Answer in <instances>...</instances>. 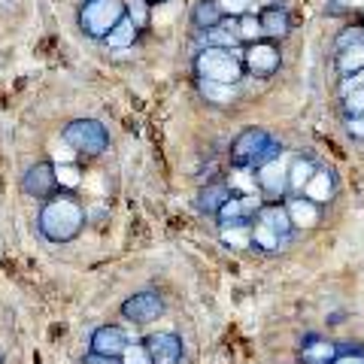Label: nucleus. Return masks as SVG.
<instances>
[{"instance_id": "obj_12", "label": "nucleus", "mask_w": 364, "mask_h": 364, "mask_svg": "<svg viewBox=\"0 0 364 364\" xmlns=\"http://www.w3.org/2000/svg\"><path fill=\"white\" fill-rule=\"evenodd\" d=\"M131 343L134 340L122 325H97L88 337V349L97 352V355H109V358H122Z\"/></svg>"}, {"instance_id": "obj_13", "label": "nucleus", "mask_w": 364, "mask_h": 364, "mask_svg": "<svg viewBox=\"0 0 364 364\" xmlns=\"http://www.w3.org/2000/svg\"><path fill=\"white\" fill-rule=\"evenodd\" d=\"M143 343L149 349L155 364H179L186 358V343H182V337L173 331H155L149 337H143Z\"/></svg>"}, {"instance_id": "obj_8", "label": "nucleus", "mask_w": 364, "mask_h": 364, "mask_svg": "<svg viewBox=\"0 0 364 364\" xmlns=\"http://www.w3.org/2000/svg\"><path fill=\"white\" fill-rule=\"evenodd\" d=\"M364 352L358 343H343V340H331V337H318V334H306L301 340L298 358L301 364H334L340 355H355Z\"/></svg>"}, {"instance_id": "obj_25", "label": "nucleus", "mask_w": 364, "mask_h": 364, "mask_svg": "<svg viewBox=\"0 0 364 364\" xmlns=\"http://www.w3.org/2000/svg\"><path fill=\"white\" fill-rule=\"evenodd\" d=\"M219 237H222V243H225L228 249H252V225L222 228Z\"/></svg>"}, {"instance_id": "obj_36", "label": "nucleus", "mask_w": 364, "mask_h": 364, "mask_svg": "<svg viewBox=\"0 0 364 364\" xmlns=\"http://www.w3.org/2000/svg\"><path fill=\"white\" fill-rule=\"evenodd\" d=\"M255 4V13H261V9H270V6H286L282 0H252Z\"/></svg>"}, {"instance_id": "obj_39", "label": "nucleus", "mask_w": 364, "mask_h": 364, "mask_svg": "<svg viewBox=\"0 0 364 364\" xmlns=\"http://www.w3.org/2000/svg\"><path fill=\"white\" fill-rule=\"evenodd\" d=\"M361 119H364V116H361Z\"/></svg>"}, {"instance_id": "obj_2", "label": "nucleus", "mask_w": 364, "mask_h": 364, "mask_svg": "<svg viewBox=\"0 0 364 364\" xmlns=\"http://www.w3.org/2000/svg\"><path fill=\"white\" fill-rule=\"evenodd\" d=\"M286 146H282L277 136L267 128H243L240 134L231 140V149H228V161L234 170H255L261 164L273 161V158H282Z\"/></svg>"}, {"instance_id": "obj_11", "label": "nucleus", "mask_w": 364, "mask_h": 364, "mask_svg": "<svg viewBox=\"0 0 364 364\" xmlns=\"http://www.w3.org/2000/svg\"><path fill=\"white\" fill-rule=\"evenodd\" d=\"M234 195H237V188L231 186V179H225V176L210 179L207 186L198 188V195H195V210H198L200 215H207V219H215V215H219V210H222Z\"/></svg>"}, {"instance_id": "obj_15", "label": "nucleus", "mask_w": 364, "mask_h": 364, "mask_svg": "<svg viewBox=\"0 0 364 364\" xmlns=\"http://www.w3.org/2000/svg\"><path fill=\"white\" fill-rule=\"evenodd\" d=\"M258 222L267 225L270 231H277L286 243H291L294 237H298V231H294V225L289 219V210H286V203L282 200H264V207H261V213H258Z\"/></svg>"}, {"instance_id": "obj_9", "label": "nucleus", "mask_w": 364, "mask_h": 364, "mask_svg": "<svg viewBox=\"0 0 364 364\" xmlns=\"http://www.w3.org/2000/svg\"><path fill=\"white\" fill-rule=\"evenodd\" d=\"M240 58L246 67V76L270 79V76H277L282 67V49H279V43H273V40H258L252 46H243Z\"/></svg>"}, {"instance_id": "obj_17", "label": "nucleus", "mask_w": 364, "mask_h": 364, "mask_svg": "<svg viewBox=\"0 0 364 364\" xmlns=\"http://www.w3.org/2000/svg\"><path fill=\"white\" fill-rule=\"evenodd\" d=\"M337 191H340V179H337V173L331 167H318V173L310 179V186L304 188V198H310V200H316L318 207H328L334 198H337Z\"/></svg>"}, {"instance_id": "obj_28", "label": "nucleus", "mask_w": 364, "mask_h": 364, "mask_svg": "<svg viewBox=\"0 0 364 364\" xmlns=\"http://www.w3.org/2000/svg\"><path fill=\"white\" fill-rule=\"evenodd\" d=\"M122 364H155V361H152V355H149V349H146V343L140 340V343H131L128 349H124Z\"/></svg>"}, {"instance_id": "obj_31", "label": "nucleus", "mask_w": 364, "mask_h": 364, "mask_svg": "<svg viewBox=\"0 0 364 364\" xmlns=\"http://www.w3.org/2000/svg\"><path fill=\"white\" fill-rule=\"evenodd\" d=\"M149 9H152V6H146L143 0H128V16H131L140 28L149 25Z\"/></svg>"}, {"instance_id": "obj_4", "label": "nucleus", "mask_w": 364, "mask_h": 364, "mask_svg": "<svg viewBox=\"0 0 364 364\" xmlns=\"http://www.w3.org/2000/svg\"><path fill=\"white\" fill-rule=\"evenodd\" d=\"M191 73L195 79H210V82L225 85H240L246 76L243 58L231 49H215V46H203L191 58Z\"/></svg>"}, {"instance_id": "obj_10", "label": "nucleus", "mask_w": 364, "mask_h": 364, "mask_svg": "<svg viewBox=\"0 0 364 364\" xmlns=\"http://www.w3.org/2000/svg\"><path fill=\"white\" fill-rule=\"evenodd\" d=\"M255 188L264 195V200H286L289 198V164H282V158L261 164L252 170Z\"/></svg>"}, {"instance_id": "obj_18", "label": "nucleus", "mask_w": 364, "mask_h": 364, "mask_svg": "<svg viewBox=\"0 0 364 364\" xmlns=\"http://www.w3.org/2000/svg\"><path fill=\"white\" fill-rule=\"evenodd\" d=\"M222 21H225V13L219 0H195L188 9V25L195 28V33H207L213 28H219Z\"/></svg>"}, {"instance_id": "obj_23", "label": "nucleus", "mask_w": 364, "mask_h": 364, "mask_svg": "<svg viewBox=\"0 0 364 364\" xmlns=\"http://www.w3.org/2000/svg\"><path fill=\"white\" fill-rule=\"evenodd\" d=\"M234 31H237V40L240 46H252L258 40H264V31H261V21H258V13H246L234 21Z\"/></svg>"}, {"instance_id": "obj_33", "label": "nucleus", "mask_w": 364, "mask_h": 364, "mask_svg": "<svg viewBox=\"0 0 364 364\" xmlns=\"http://www.w3.org/2000/svg\"><path fill=\"white\" fill-rule=\"evenodd\" d=\"M346 131L364 143V119L361 116H346Z\"/></svg>"}, {"instance_id": "obj_30", "label": "nucleus", "mask_w": 364, "mask_h": 364, "mask_svg": "<svg viewBox=\"0 0 364 364\" xmlns=\"http://www.w3.org/2000/svg\"><path fill=\"white\" fill-rule=\"evenodd\" d=\"M219 6H222V13L225 18H240L246 13H252V0H219Z\"/></svg>"}, {"instance_id": "obj_27", "label": "nucleus", "mask_w": 364, "mask_h": 364, "mask_svg": "<svg viewBox=\"0 0 364 364\" xmlns=\"http://www.w3.org/2000/svg\"><path fill=\"white\" fill-rule=\"evenodd\" d=\"M361 9H364V0H328V4H325V16L346 18L352 13H361Z\"/></svg>"}, {"instance_id": "obj_24", "label": "nucleus", "mask_w": 364, "mask_h": 364, "mask_svg": "<svg viewBox=\"0 0 364 364\" xmlns=\"http://www.w3.org/2000/svg\"><path fill=\"white\" fill-rule=\"evenodd\" d=\"M334 67H337L340 79H346V76H352V73H358L361 67H364V46H355V49H346V52L334 55Z\"/></svg>"}, {"instance_id": "obj_19", "label": "nucleus", "mask_w": 364, "mask_h": 364, "mask_svg": "<svg viewBox=\"0 0 364 364\" xmlns=\"http://www.w3.org/2000/svg\"><path fill=\"white\" fill-rule=\"evenodd\" d=\"M261 21V31H264V40L273 43H282L291 33V16L286 6H270V9H261L258 13Z\"/></svg>"}, {"instance_id": "obj_26", "label": "nucleus", "mask_w": 364, "mask_h": 364, "mask_svg": "<svg viewBox=\"0 0 364 364\" xmlns=\"http://www.w3.org/2000/svg\"><path fill=\"white\" fill-rule=\"evenodd\" d=\"M355 46H364V25H343L334 37V55L355 49Z\"/></svg>"}, {"instance_id": "obj_6", "label": "nucleus", "mask_w": 364, "mask_h": 364, "mask_svg": "<svg viewBox=\"0 0 364 364\" xmlns=\"http://www.w3.org/2000/svg\"><path fill=\"white\" fill-rule=\"evenodd\" d=\"M18 186H21V191H25L28 198L40 200V203H46L49 198H55V195H61V191H64L58 164L46 161V158H43V161H33L25 173H21Z\"/></svg>"}, {"instance_id": "obj_3", "label": "nucleus", "mask_w": 364, "mask_h": 364, "mask_svg": "<svg viewBox=\"0 0 364 364\" xmlns=\"http://www.w3.org/2000/svg\"><path fill=\"white\" fill-rule=\"evenodd\" d=\"M122 18H128V0H82L76 9L79 33L95 43H104Z\"/></svg>"}, {"instance_id": "obj_32", "label": "nucleus", "mask_w": 364, "mask_h": 364, "mask_svg": "<svg viewBox=\"0 0 364 364\" xmlns=\"http://www.w3.org/2000/svg\"><path fill=\"white\" fill-rule=\"evenodd\" d=\"M355 88H364V67L358 73H352V76H346V79H340V91H355Z\"/></svg>"}, {"instance_id": "obj_5", "label": "nucleus", "mask_w": 364, "mask_h": 364, "mask_svg": "<svg viewBox=\"0 0 364 364\" xmlns=\"http://www.w3.org/2000/svg\"><path fill=\"white\" fill-rule=\"evenodd\" d=\"M61 140L82 158H100L109 149V131L97 119H73L61 128Z\"/></svg>"}, {"instance_id": "obj_7", "label": "nucleus", "mask_w": 364, "mask_h": 364, "mask_svg": "<svg viewBox=\"0 0 364 364\" xmlns=\"http://www.w3.org/2000/svg\"><path fill=\"white\" fill-rule=\"evenodd\" d=\"M164 310H167V304H164L158 289H140V291L128 294V298L119 304L122 318L131 322V325H152L164 316Z\"/></svg>"}, {"instance_id": "obj_38", "label": "nucleus", "mask_w": 364, "mask_h": 364, "mask_svg": "<svg viewBox=\"0 0 364 364\" xmlns=\"http://www.w3.org/2000/svg\"><path fill=\"white\" fill-rule=\"evenodd\" d=\"M0 364H4V355H0Z\"/></svg>"}, {"instance_id": "obj_35", "label": "nucleus", "mask_w": 364, "mask_h": 364, "mask_svg": "<svg viewBox=\"0 0 364 364\" xmlns=\"http://www.w3.org/2000/svg\"><path fill=\"white\" fill-rule=\"evenodd\" d=\"M334 364H364V352H355V355H340Z\"/></svg>"}, {"instance_id": "obj_16", "label": "nucleus", "mask_w": 364, "mask_h": 364, "mask_svg": "<svg viewBox=\"0 0 364 364\" xmlns=\"http://www.w3.org/2000/svg\"><path fill=\"white\" fill-rule=\"evenodd\" d=\"M318 167H322V161H318L316 155H310V152L294 155L289 164V195H304V188L310 186V179L318 173Z\"/></svg>"}, {"instance_id": "obj_14", "label": "nucleus", "mask_w": 364, "mask_h": 364, "mask_svg": "<svg viewBox=\"0 0 364 364\" xmlns=\"http://www.w3.org/2000/svg\"><path fill=\"white\" fill-rule=\"evenodd\" d=\"M286 210H289V219H291V225H294V231H313V228L322 222V210L325 207H318L316 200H310V198H304V195H289L286 200Z\"/></svg>"}, {"instance_id": "obj_1", "label": "nucleus", "mask_w": 364, "mask_h": 364, "mask_svg": "<svg viewBox=\"0 0 364 364\" xmlns=\"http://www.w3.org/2000/svg\"><path fill=\"white\" fill-rule=\"evenodd\" d=\"M85 225H88L85 203L70 188H64L61 195L40 203V210H37V234L46 243H55V246L73 243L85 231Z\"/></svg>"}, {"instance_id": "obj_37", "label": "nucleus", "mask_w": 364, "mask_h": 364, "mask_svg": "<svg viewBox=\"0 0 364 364\" xmlns=\"http://www.w3.org/2000/svg\"><path fill=\"white\" fill-rule=\"evenodd\" d=\"M146 6H161V4H167V0H143Z\"/></svg>"}, {"instance_id": "obj_22", "label": "nucleus", "mask_w": 364, "mask_h": 364, "mask_svg": "<svg viewBox=\"0 0 364 364\" xmlns=\"http://www.w3.org/2000/svg\"><path fill=\"white\" fill-rule=\"evenodd\" d=\"M286 246V240L277 234V231H270L267 225H261L258 219L252 222V252H261V255H277L279 249Z\"/></svg>"}, {"instance_id": "obj_34", "label": "nucleus", "mask_w": 364, "mask_h": 364, "mask_svg": "<svg viewBox=\"0 0 364 364\" xmlns=\"http://www.w3.org/2000/svg\"><path fill=\"white\" fill-rule=\"evenodd\" d=\"M79 364H122V358H109V355H97V352H85L82 355V361Z\"/></svg>"}, {"instance_id": "obj_20", "label": "nucleus", "mask_w": 364, "mask_h": 364, "mask_svg": "<svg viewBox=\"0 0 364 364\" xmlns=\"http://www.w3.org/2000/svg\"><path fill=\"white\" fill-rule=\"evenodd\" d=\"M140 37H143V28L128 16V18H122L119 25L109 31V37L100 43V46L109 49V52H128V49H134V46L140 43Z\"/></svg>"}, {"instance_id": "obj_29", "label": "nucleus", "mask_w": 364, "mask_h": 364, "mask_svg": "<svg viewBox=\"0 0 364 364\" xmlns=\"http://www.w3.org/2000/svg\"><path fill=\"white\" fill-rule=\"evenodd\" d=\"M343 112L346 116H364V88L346 91L343 95Z\"/></svg>"}, {"instance_id": "obj_21", "label": "nucleus", "mask_w": 364, "mask_h": 364, "mask_svg": "<svg viewBox=\"0 0 364 364\" xmlns=\"http://www.w3.org/2000/svg\"><path fill=\"white\" fill-rule=\"evenodd\" d=\"M198 95L213 107H231L237 100V85H225V82H210V79H195Z\"/></svg>"}]
</instances>
